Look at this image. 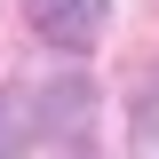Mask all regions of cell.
Here are the masks:
<instances>
[{
    "label": "cell",
    "instance_id": "7a4b0ae2",
    "mask_svg": "<svg viewBox=\"0 0 159 159\" xmlns=\"http://www.w3.org/2000/svg\"><path fill=\"white\" fill-rule=\"evenodd\" d=\"M16 143H24L16 135V96H0V159H16Z\"/></svg>",
    "mask_w": 159,
    "mask_h": 159
},
{
    "label": "cell",
    "instance_id": "6da1fadb",
    "mask_svg": "<svg viewBox=\"0 0 159 159\" xmlns=\"http://www.w3.org/2000/svg\"><path fill=\"white\" fill-rule=\"evenodd\" d=\"M32 32L48 48H64V56H80L103 32V0H32Z\"/></svg>",
    "mask_w": 159,
    "mask_h": 159
},
{
    "label": "cell",
    "instance_id": "3957f363",
    "mask_svg": "<svg viewBox=\"0 0 159 159\" xmlns=\"http://www.w3.org/2000/svg\"><path fill=\"white\" fill-rule=\"evenodd\" d=\"M135 143H143V159H159V96L143 103V127H135Z\"/></svg>",
    "mask_w": 159,
    "mask_h": 159
}]
</instances>
